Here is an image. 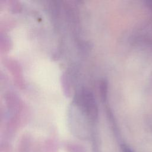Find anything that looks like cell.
Listing matches in <instances>:
<instances>
[{"instance_id":"cell-2","label":"cell","mask_w":152,"mask_h":152,"mask_svg":"<svg viewBox=\"0 0 152 152\" xmlns=\"http://www.w3.org/2000/svg\"><path fill=\"white\" fill-rule=\"evenodd\" d=\"M145 5L147 7V9L150 11L151 15V18H152V1H145Z\"/></svg>"},{"instance_id":"cell-1","label":"cell","mask_w":152,"mask_h":152,"mask_svg":"<svg viewBox=\"0 0 152 152\" xmlns=\"http://www.w3.org/2000/svg\"><path fill=\"white\" fill-rule=\"evenodd\" d=\"M78 104L82 110L91 118H94L97 115V107L93 95L87 90H82L78 96Z\"/></svg>"}]
</instances>
